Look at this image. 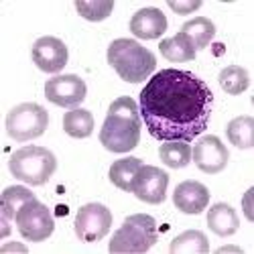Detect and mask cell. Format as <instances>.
Segmentation results:
<instances>
[{
    "label": "cell",
    "mask_w": 254,
    "mask_h": 254,
    "mask_svg": "<svg viewBox=\"0 0 254 254\" xmlns=\"http://www.w3.org/2000/svg\"><path fill=\"white\" fill-rule=\"evenodd\" d=\"M211 102L214 94L195 73L161 69L144 83L138 110L153 138L191 142L209 126Z\"/></svg>",
    "instance_id": "cell-1"
},
{
    "label": "cell",
    "mask_w": 254,
    "mask_h": 254,
    "mask_svg": "<svg viewBox=\"0 0 254 254\" xmlns=\"http://www.w3.org/2000/svg\"><path fill=\"white\" fill-rule=\"evenodd\" d=\"M140 110L130 96L116 98L100 130V142L110 153H128L140 142Z\"/></svg>",
    "instance_id": "cell-2"
},
{
    "label": "cell",
    "mask_w": 254,
    "mask_h": 254,
    "mask_svg": "<svg viewBox=\"0 0 254 254\" xmlns=\"http://www.w3.org/2000/svg\"><path fill=\"white\" fill-rule=\"evenodd\" d=\"M106 59L120 79L128 83H140L157 67V57L153 51L142 47L134 39H116L110 43Z\"/></svg>",
    "instance_id": "cell-3"
},
{
    "label": "cell",
    "mask_w": 254,
    "mask_h": 254,
    "mask_svg": "<svg viewBox=\"0 0 254 254\" xmlns=\"http://www.w3.org/2000/svg\"><path fill=\"white\" fill-rule=\"evenodd\" d=\"M159 240L157 222L149 214H134L124 220V224L114 232L108 246L114 254H142L151 250Z\"/></svg>",
    "instance_id": "cell-4"
},
{
    "label": "cell",
    "mask_w": 254,
    "mask_h": 254,
    "mask_svg": "<svg viewBox=\"0 0 254 254\" xmlns=\"http://www.w3.org/2000/svg\"><path fill=\"white\" fill-rule=\"evenodd\" d=\"M8 169L18 181L29 185H45L55 173L57 159L45 146L29 144L12 153Z\"/></svg>",
    "instance_id": "cell-5"
},
{
    "label": "cell",
    "mask_w": 254,
    "mask_h": 254,
    "mask_svg": "<svg viewBox=\"0 0 254 254\" xmlns=\"http://www.w3.org/2000/svg\"><path fill=\"white\" fill-rule=\"evenodd\" d=\"M49 124V114L43 106L35 102L18 104L8 112L4 128L6 134L16 142H29L33 138L43 136Z\"/></svg>",
    "instance_id": "cell-6"
},
{
    "label": "cell",
    "mask_w": 254,
    "mask_h": 254,
    "mask_svg": "<svg viewBox=\"0 0 254 254\" xmlns=\"http://www.w3.org/2000/svg\"><path fill=\"white\" fill-rule=\"evenodd\" d=\"M14 224L20 232V236L27 242H45L55 230L51 209L39 199H31L20 207Z\"/></svg>",
    "instance_id": "cell-7"
},
{
    "label": "cell",
    "mask_w": 254,
    "mask_h": 254,
    "mask_svg": "<svg viewBox=\"0 0 254 254\" xmlns=\"http://www.w3.org/2000/svg\"><path fill=\"white\" fill-rule=\"evenodd\" d=\"M75 236L86 242H100L112 228V211L102 203H86L75 216Z\"/></svg>",
    "instance_id": "cell-8"
},
{
    "label": "cell",
    "mask_w": 254,
    "mask_h": 254,
    "mask_svg": "<svg viewBox=\"0 0 254 254\" xmlns=\"http://www.w3.org/2000/svg\"><path fill=\"white\" fill-rule=\"evenodd\" d=\"M88 86L79 75L75 73H63L47 79L45 83V98L61 108H77V106L86 100Z\"/></svg>",
    "instance_id": "cell-9"
},
{
    "label": "cell",
    "mask_w": 254,
    "mask_h": 254,
    "mask_svg": "<svg viewBox=\"0 0 254 254\" xmlns=\"http://www.w3.org/2000/svg\"><path fill=\"white\" fill-rule=\"evenodd\" d=\"M167 187H169V175L165 171H161L155 165H142L134 177L130 193H134L136 199H140L144 203L157 205V203L165 201Z\"/></svg>",
    "instance_id": "cell-10"
},
{
    "label": "cell",
    "mask_w": 254,
    "mask_h": 254,
    "mask_svg": "<svg viewBox=\"0 0 254 254\" xmlns=\"http://www.w3.org/2000/svg\"><path fill=\"white\" fill-rule=\"evenodd\" d=\"M33 63L45 73H59L67 65V45L57 37H39L31 49Z\"/></svg>",
    "instance_id": "cell-11"
},
{
    "label": "cell",
    "mask_w": 254,
    "mask_h": 254,
    "mask_svg": "<svg viewBox=\"0 0 254 254\" xmlns=\"http://www.w3.org/2000/svg\"><path fill=\"white\" fill-rule=\"evenodd\" d=\"M191 159H193V163H195V167L199 169V171H203L207 175H216V173H222L226 169L230 153L226 149V144L218 136L209 134V136H203L193 146Z\"/></svg>",
    "instance_id": "cell-12"
},
{
    "label": "cell",
    "mask_w": 254,
    "mask_h": 254,
    "mask_svg": "<svg viewBox=\"0 0 254 254\" xmlns=\"http://www.w3.org/2000/svg\"><path fill=\"white\" fill-rule=\"evenodd\" d=\"M173 203L179 211H183V214L197 216L209 203V189L199 181L187 179V181H183L175 187Z\"/></svg>",
    "instance_id": "cell-13"
},
{
    "label": "cell",
    "mask_w": 254,
    "mask_h": 254,
    "mask_svg": "<svg viewBox=\"0 0 254 254\" xmlns=\"http://www.w3.org/2000/svg\"><path fill=\"white\" fill-rule=\"evenodd\" d=\"M37 199L35 193H31V189L25 185H12L6 187L2 195H0V218H2V238L10 234V222L16 220L18 209L23 207L27 201Z\"/></svg>",
    "instance_id": "cell-14"
},
{
    "label": "cell",
    "mask_w": 254,
    "mask_h": 254,
    "mask_svg": "<svg viewBox=\"0 0 254 254\" xmlns=\"http://www.w3.org/2000/svg\"><path fill=\"white\" fill-rule=\"evenodd\" d=\"M167 31V16L159 8H140L130 18V33L138 39L153 41Z\"/></svg>",
    "instance_id": "cell-15"
},
{
    "label": "cell",
    "mask_w": 254,
    "mask_h": 254,
    "mask_svg": "<svg viewBox=\"0 0 254 254\" xmlns=\"http://www.w3.org/2000/svg\"><path fill=\"white\" fill-rule=\"evenodd\" d=\"M207 226L214 234L226 238V236H232L236 234L238 228H240V220H238V214L232 205L228 203H216L209 207V214H207Z\"/></svg>",
    "instance_id": "cell-16"
},
{
    "label": "cell",
    "mask_w": 254,
    "mask_h": 254,
    "mask_svg": "<svg viewBox=\"0 0 254 254\" xmlns=\"http://www.w3.org/2000/svg\"><path fill=\"white\" fill-rule=\"evenodd\" d=\"M195 47L191 43L185 33H177L173 37H169L165 41H161V55L173 63H181V61H193L195 59Z\"/></svg>",
    "instance_id": "cell-17"
},
{
    "label": "cell",
    "mask_w": 254,
    "mask_h": 254,
    "mask_svg": "<svg viewBox=\"0 0 254 254\" xmlns=\"http://www.w3.org/2000/svg\"><path fill=\"white\" fill-rule=\"evenodd\" d=\"M142 167V161L136 159V157H124V159H118L112 163L110 167V181L122 189V191H132V183H134V177L138 173V169Z\"/></svg>",
    "instance_id": "cell-18"
},
{
    "label": "cell",
    "mask_w": 254,
    "mask_h": 254,
    "mask_svg": "<svg viewBox=\"0 0 254 254\" xmlns=\"http://www.w3.org/2000/svg\"><path fill=\"white\" fill-rule=\"evenodd\" d=\"M63 130L71 138H88L94 132V116L90 110L73 108L63 116Z\"/></svg>",
    "instance_id": "cell-19"
},
{
    "label": "cell",
    "mask_w": 254,
    "mask_h": 254,
    "mask_svg": "<svg viewBox=\"0 0 254 254\" xmlns=\"http://www.w3.org/2000/svg\"><path fill=\"white\" fill-rule=\"evenodd\" d=\"M169 252L171 254H205L209 252V242L201 230H187L171 242Z\"/></svg>",
    "instance_id": "cell-20"
},
{
    "label": "cell",
    "mask_w": 254,
    "mask_h": 254,
    "mask_svg": "<svg viewBox=\"0 0 254 254\" xmlns=\"http://www.w3.org/2000/svg\"><path fill=\"white\" fill-rule=\"evenodd\" d=\"M181 33H185L189 39H191L195 51H201L211 43V39H214L216 25L205 16H195L193 20H187V23L181 27Z\"/></svg>",
    "instance_id": "cell-21"
},
{
    "label": "cell",
    "mask_w": 254,
    "mask_h": 254,
    "mask_svg": "<svg viewBox=\"0 0 254 254\" xmlns=\"http://www.w3.org/2000/svg\"><path fill=\"white\" fill-rule=\"evenodd\" d=\"M191 146L189 142L183 140H169L163 142L161 149H159V159L163 165L171 167V169H183L191 163Z\"/></svg>",
    "instance_id": "cell-22"
},
{
    "label": "cell",
    "mask_w": 254,
    "mask_h": 254,
    "mask_svg": "<svg viewBox=\"0 0 254 254\" xmlns=\"http://www.w3.org/2000/svg\"><path fill=\"white\" fill-rule=\"evenodd\" d=\"M228 140L238 149H252L254 144V120L252 116H238L226 128Z\"/></svg>",
    "instance_id": "cell-23"
},
{
    "label": "cell",
    "mask_w": 254,
    "mask_h": 254,
    "mask_svg": "<svg viewBox=\"0 0 254 254\" xmlns=\"http://www.w3.org/2000/svg\"><path fill=\"white\" fill-rule=\"evenodd\" d=\"M218 81H220V88H222L226 94H230V96H240V94L246 92L248 86H250V75H248V71H246L244 67H240V65H228V67H224V69L220 71Z\"/></svg>",
    "instance_id": "cell-24"
},
{
    "label": "cell",
    "mask_w": 254,
    "mask_h": 254,
    "mask_svg": "<svg viewBox=\"0 0 254 254\" xmlns=\"http://www.w3.org/2000/svg\"><path fill=\"white\" fill-rule=\"evenodd\" d=\"M75 10L86 20L100 23V20H106L112 14L114 0H81V2H75Z\"/></svg>",
    "instance_id": "cell-25"
},
{
    "label": "cell",
    "mask_w": 254,
    "mask_h": 254,
    "mask_svg": "<svg viewBox=\"0 0 254 254\" xmlns=\"http://www.w3.org/2000/svg\"><path fill=\"white\" fill-rule=\"evenodd\" d=\"M169 8L171 10H175L177 14H193L195 10H199L201 8V2L199 0H169Z\"/></svg>",
    "instance_id": "cell-26"
},
{
    "label": "cell",
    "mask_w": 254,
    "mask_h": 254,
    "mask_svg": "<svg viewBox=\"0 0 254 254\" xmlns=\"http://www.w3.org/2000/svg\"><path fill=\"white\" fill-rule=\"evenodd\" d=\"M218 252H240V248H230V246L226 248V246H224V248H220Z\"/></svg>",
    "instance_id": "cell-27"
}]
</instances>
